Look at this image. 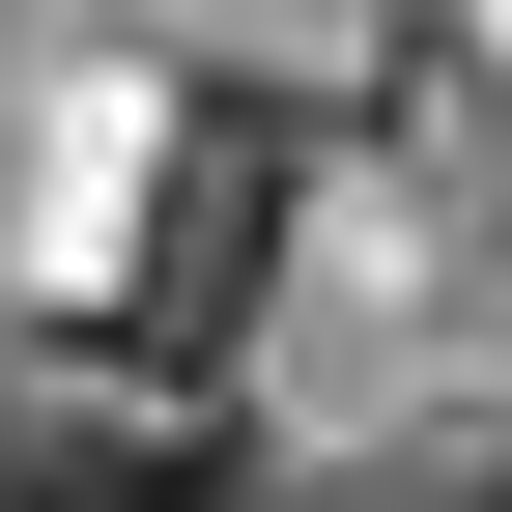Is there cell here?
Listing matches in <instances>:
<instances>
[{"mask_svg":"<svg viewBox=\"0 0 512 512\" xmlns=\"http://www.w3.org/2000/svg\"><path fill=\"white\" fill-rule=\"evenodd\" d=\"M0 512H256L200 399H86V427H0Z\"/></svg>","mask_w":512,"mask_h":512,"instance_id":"obj_2","label":"cell"},{"mask_svg":"<svg viewBox=\"0 0 512 512\" xmlns=\"http://www.w3.org/2000/svg\"><path fill=\"white\" fill-rule=\"evenodd\" d=\"M256 256H285V143H171V228L114 256V370H200L256 313Z\"/></svg>","mask_w":512,"mask_h":512,"instance_id":"obj_1","label":"cell"}]
</instances>
